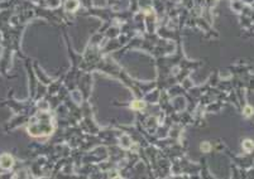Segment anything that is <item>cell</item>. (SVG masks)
<instances>
[{
  "instance_id": "1",
  "label": "cell",
  "mask_w": 254,
  "mask_h": 179,
  "mask_svg": "<svg viewBox=\"0 0 254 179\" xmlns=\"http://www.w3.org/2000/svg\"><path fill=\"white\" fill-rule=\"evenodd\" d=\"M53 131L52 116L47 112L39 111L31 119L28 133L33 136H47Z\"/></svg>"
},
{
  "instance_id": "2",
  "label": "cell",
  "mask_w": 254,
  "mask_h": 179,
  "mask_svg": "<svg viewBox=\"0 0 254 179\" xmlns=\"http://www.w3.org/2000/svg\"><path fill=\"white\" fill-rule=\"evenodd\" d=\"M13 165V158L8 154H4L1 158H0V167L4 169H9Z\"/></svg>"
},
{
  "instance_id": "3",
  "label": "cell",
  "mask_w": 254,
  "mask_h": 179,
  "mask_svg": "<svg viewBox=\"0 0 254 179\" xmlns=\"http://www.w3.org/2000/svg\"><path fill=\"white\" fill-rule=\"evenodd\" d=\"M130 106H132L134 110H143V109H144V106H146V104L143 101H133Z\"/></svg>"
},
{
  "instance_id": "4",
  "label": "cell",
  "mask_w": 254,
  "mask_h": 179,
  "mask_svg": "<svg viewBox=\"0 0 254 179\" xmlns=\"http://www.w3.org/2000/svg\"><path fill=\"white\" fill-rule=\"evenodd\" d=\"M243 145H244V148H245V150H247V151H250L252 149H253V146H254V144L250 141V140H245V141L243 143Z\"/></svg>"
},
{
  "instance_id": "5",
  "label": "cell",
  "mask_w": 254,
  "mask_h": 179,
  "mask_svg": "<svg viewBox=\"0 0 254 179\" xmlns=\"http://www.w3.org/2000/svg\"><path fill=\"white\" fill-rule=\"evenodd\" d=\"M244 114L247 115V116H250V115L253 114V109L250 107V106H247V107H245V110H244Z\"/></svg>"
}]
</instances>
